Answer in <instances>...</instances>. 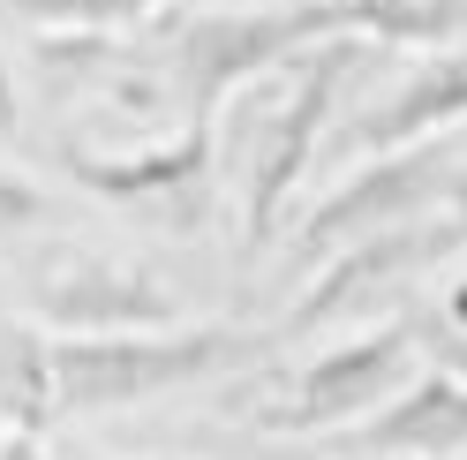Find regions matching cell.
<instances>
[{"label": "cell", "mask_w": 467, "mask_h": 460, "mask_svg": "<svg viewBox=\"0 0 467 460\" xmlns=\"http://www.w3.org/2000/svg\"><path fill=\"white\" fill-rule=\"evenodd\" d=\"M272 355V332L249 325H143V332H53V415L99 423L143 400L189 392L203 378L249 370Z\"/></svg>", "instance_id": "6da1fadb"}, {"label": "cell", "mask_w": 467, "mask_h": 460, "mask_svg": "<svg viewBox=\"0 0 467 460\" xmlns=\"http://www.w3.org/2000/svg\"><path fill=\"white\" fill-rule=\"evenodd\" d=\"M369 61V38H325L309 46L286 83L265 99L256 113V136H249V166H242V249L265 256L286 204H295V189L317 159H325V136H332V113L347 99V83L362 76Z\"/></svg>", "instance_id": "7a4b0ae2"}, {"label": "cell", "mask_w": 467, "mask_h": 460, "mask_svg": "<svg viewBox=\"0 0 467 460\" xmlns=\"http://www.w3.org/2000/svg\"><path fill=\"white\" fill-rule=\"evenodd\" d=\"M415 370H422V325L415 318H377L362 332L332 340V348H317L249 415H256V430H279V438H339V430H355L362 415L385 408Z\"/></svg>", "instance_id": "3957f363"}, {"label": "cell", "mask_w": 467, "mask_h": 460, "mask_svg": "<svg viewBox=\"0 0 467 460\" xmlns=\"http://www.w3.org/2000/svg\"><path fill=\"white\" fill-rule=\"evenodd\" d=\"M452 152L437 143H415V152H385V159H362L325 204H309L302 235H295V256L302 265H325L332 249L362 242V235H385V226H407V219H430L445 212V189H452Z\"/></svg>", "instance_id": "277c9868"}, {"label": "cell", "mask_w": 467, "mask_h": 460, "mask_svg": "<svg viewBox=\"0 0 467 460\" xmlns=\"http://www.w3.org/2000/svg\"><path fill=\"white\" fill-rule=\"evenodd\" d=\"M68 182L99 204H129V212H159L173 235H189L212 204V121H189V129H166L136 152H83L68 143L61 152Z\"/></svg>", "instance_id": "5b68a950"}, {"label": "cell", "mask_w": 467, "mask_h": 460, "mask_svg": "<svg viewBox=\"0 0 467 460\" xmlns=\"http://www.w3.org/2000/svg\"><path fill=\"white\" fill-rule=\"evenodd\" d=\"M460 235H452V219L445 212H430V219H407V226H385V235H362V242H347L325 256V272H317L295 309H286V332H317V325H332L347 318V309H362L369 295H385V287H415L422 272L437 265H460Z\"/></svg>", "instance_id": "8992f818"}, {"label": "cell", "mask_w": 467, "mask_h": 460, "mask_svg": "<svg viewBox=\"0 0 467 460\" xmlns=\"http://www.w3.org/2000/svg\"><path fill=\"white\" fill-rule=\"evenodd\" d=\"M467 129V46H437L422 61H407L400 83H385L369 106H355L347 121L325 136V159H385V152H415Z\"/></svg>", "instance_id": "52a82bcc"}, {"label": "cell", "mask_w": 467, "mask_h": 460, "mask_svg": "<svg viewBox=\"0 0 467 460\" xmlns=\"http://www.w3.org/2000/svg\"><path fill=\"white\" fill-rule=\"evenodd\" d=\"M31 287H38L31 318L46 332H143V325H173L182 318L159 272L121 265V256H91V249L46 256Z\"/></svg>", "instance_id": "ba28073f"}, {"label": "cell", "mask_w": 467, "mask_h": 460, "mask_svg": "<svg viewBox=\"0 0 467 460\" xmlns=\"http://www.w3.org/2000/svg\"><path fill=\"white\" fill-rule=\"evenodd\" d=\"M339 460H452L467 453V378L460 370H415L377 415L332 438Z\"/></svg>", "instance_id": "9c48e42d"}, {"label": "cell", "mask_w": 467, "mask_h": 460, "mask_svg": "<svg viewBox=\"0 0 467 460\" xmlns=\"http://www.w3.org/2000/svg\"><path fill=\"white\" fill-rule=\"evenodd\" d=\"M61 423L53 415V332L0 318V430H46Z\"/></svg>", "instance_id": "30bf717a"}, {"label": "cell", "mask_w": 467, "mask_h": 460, "mask_svg": "<svg viewBox=\"0 0 467 460\" xmlns=\"http://www.w3.org/2000/svg\"><path fill=\"white\" fill-rule=\"evenodd\" d=\"M347 16V31L369 38V46H392V53H422V46H445L460 31V0H332Z\"/></svg>", "instance_id": "8fae6325"}, {"label": "cell", "mask_w": 467, "mask_h": 460, "mask_svg": "<svg viewBox=\"0 0 467 460\" xmlns=\"http://www.w3.org/2000/svg\"><path fill=\"white\" fill-rule=\"evenodd\" d=\"M159 8L166 0H8V16L46 38H113L129 23H151Z\"/></svg>", "instance_id": "7c38bea8"}, {"label": "cell", "mask_w": 467, "mask_h": 460, "mask_svg": "<svg viewBox=\"0 0 467 460\" xmlns=\"http://www.w3.org/2000/svg\"><path fill=\"white\" fill-rule=\"evenodd\" d=\"M31 219H46V189L38 182H23L0 166V242H16V235H31Z\"/></svg>", "instance_id": "4fadbf2b"}, {"label": "cell", "mask_w": 467, "mask_h": 460, "mask_svg": "<svg viewBox=\"0 0 467 460\" xmlns=\"http://www.w3.org/2000/svg\"><path fill=\"white\" fill-rule=\"evenodd\" d=\"M437 362L467 378V295H452V302H445V332H437Z\"/></svg>", "instance_id": "5bb4252c"}, {"label": "cell", "mask_w": 467, "mask_h": 460, "mask_svg": "<svg viewBox=\"0 0 467 460\" xmlns=\"http://www.w3.org/2000/svg\"><path fill=\"white\" fill-rule=\"evenodd\" d=\"M0 136H23V91H16L8 61H0Z\"/></svg>", "instance_id": "9a60e30c"}, {"label": "cell", "mask_w": 467, "mask_h": 460, "mask_svg": "<svg viewBox=\"0 0 467 460\" xmlns=\"http://www.w3.org/2000/svg\"><path fill=\"white\" fill-rule=\"evenodd\" d=\"M445 219H452V235H460V249H467V159L452 166V189H445Z\"/></svg>", "instance_id": "2e32d148"}, {"label": "cell", "mask_w": 467, "mask_h": 460, "mask_svg": "<svg viewBox=\"0 0 467 460\" xmlns=\"http://www.w3.org/2000/svg\"><path fill=\"white\" fill-rule=\"evenodd\" d=\"M0 460H53L38 430H0Z\"/></svg>", "instance_id": "e0dca14e"}, {"label": "cell", "mask_w": 467, "mask_h": 460, "mask_svg": "<svg viewBox=\"0 0 467 460\" xmlns=\"http://www.w3.org/2000/svg\"><path fill=\"white\" fill-rule=\"evenodd\" d=\"M76 460H113V453H76Z\"/></svg>", "instance_id": "ac0fdd59"}, {"label": "cell", "mask_w": 467, "mask_h": 460, "mask_svg": "<svg viewBox=\"0 0 467 460\" xmlns=\"http://www.w3.org/2000/svg\"><path fill=\"white\" fill-rule=\"evenodd\" d=\"M452 295H467V279H460V287H452Z\"/></svg>", "instance_id": "d6986e66"}, {"label": "cell", "mask_w": 467, "mask_h": 460, "mask_svg": "<svg viewBox=\"0 0 467 460\" xmlns=\"http://www.w3.org/2000/svg\"><path fill=\"white\" fill-rule=\"evenodd\" d=\"M332 460H339V453H332Z\"/></svg>", "instance_id": "ffe728a7"}]
</instances>
